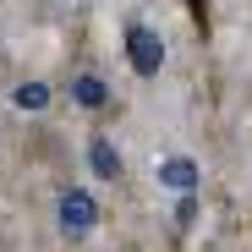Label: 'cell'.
Wrapping results in <instances>:
<instances>
[{
    "instance_id": "6da1fadb",
    "label": "cell",
    "mask_w": 252,
    "mask_h": 252,
    "mask_svg": "<svg viewBox=\"0 0 252 252\" xmlns=\"http://www.w3.org/2000/svg\"><path fill=\"white\" fill-rule=\"evenodd\" d=\"M126 44H132V66H137L143 77H154V71H159V61H164V44H159V33H154V28L132 22V33H126Z\"/></svg>"
},
{
    "instance_id": "7a4b0ae2",
    "label": "cell",
    "mask_w": 252,
    "mask_h": 252,
    "mask_svg": "<svg viewBox=\"0 0 252 252\" xmlns=\"http://www.w3.org/2000/svg\"><path fill=\"white\" fill-rule=\"evenodd\" d=\"M94 220H99V208H94V197H88V192H66V197H61V225H66L71 236H82Z\"/></svg>"
},
{
    "instance_id": "3957f363",
    "label": "cell",
    "mask_w": 252,
    "mask_h": 252,
    "mask_svg": "<svg viewBox=\"0 0 252 252\" xmlns=\"http://www.w3.org/2000/svg\"><path fill=\"white\" fill-rule=\"evenodd\" d=\"M88 159H94V176H104V181L121 176V148H110V137H94L88 143Z\"/></svg>"
},
{
    "instance_id": "277c9868",
    "label": "cell",
    "mask_w": 252,
    "mask_h": 252,
    "mask_svg": "<svg viewBox=\"0 0 252 252\" xmlns=\"http://www.w3.org/2000/svg\"><path fill=\"white\" fill-rule=\"evenodd\" d=\"M71 94H77V104H104V88H99L94 77H82V82H77Z\"/></svg>"
},
{
    "instance_id": "5b68a950",
    "label": "cell",
    "mask_w": 252,
    "mask_h": 252,
    "mask_svg": "<svg viewBox=\"0 0 252 252\" xmlns=\"http://www.w3.org/2000/svg\"><path fill=\"white\" fill-rule=\"evenodd\" d=\"M164 181H176V187H192V159H170V170H164Z\"/></svg>"
},
{
    "instance_id": "8992f818",
    "label": "cell",
    "mask_w": 252,
    "mask_h": 252,
    "mask_svg": "<svg viewBox=\"0 0 252 252\" xmlns=\"http://www.w3.org/2000/svg\"><path fill=\"white\" fill-rule=\"evenodd\" d=\"M17 104H44V88H17Z\"/></svg>"
}]
</instances>
